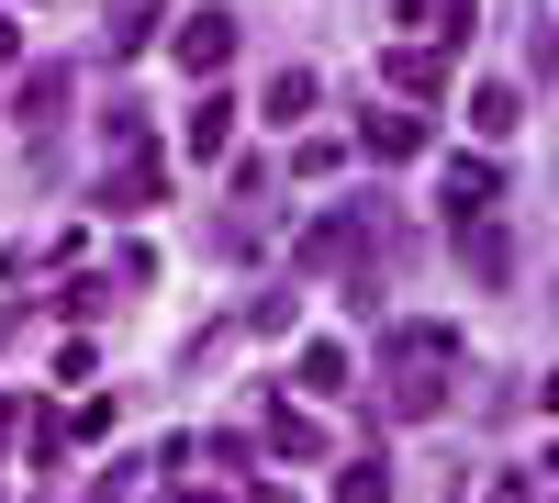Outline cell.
Here are the masks:
<instances>
[{"label":"cell","instance_id":"obj_1","mask_svg":"<svg viewBox=\"0 0 559 503\" xmlns=\"http://www.w3.org/2000/svg\"><path fill=\"white\" fill-rule=\"evenodd\" d=\"M381 213L369 202H336L324 224H302V247H292V268L302 280H347V302H381Z\"/></svg>","mask_w":559,"mask_h":503},{"label":"cell","instance_id":"obj_2","mask_svg":"<svg viewBox=\"0 0 559 503\" xmlns=\"http://www.w3.org/2000/svg\"><path fill=\"white\" fill-rule=\"evenodd\" d=\"M392 415H437L448 370H459V325H392Z\"/></svg>","mask_w":559,"mask_h":503},{"label":"cell","instance_id":"obj_3","mask_svg":"<svg viewBox=\"0 0 559 503\" xmlns=\"http://www.w3.org/2000/svg\"><path fill=\"white\" fill-rule=\"evenodd\" d=\"M12 112H23V134H34V168H45V157H57V123H68V57H57V68H23Z\"/></svg>","mask_w":559,"mask_h":503},{"label":"cell","instance_id":"obj_4","mask_svg":"<svg viewBox=\"0 0 559 503\" xmlns=\"http://www.w3.org/2000/svg\"><path fill=\"white\" fill-rule=\"evenodd\" d=\"M381 89H403V112H437V101H448V57H437V45H392V57H381Z\"/></svg>","mask_w":559,"mask_h":503},{"label":"cell","instance_id":"obj_5","mask_svg":"<svg viewBox=\"0 0 559 503\" xmlns=\"http://www.w3.org/2000/svg\"><path fill=\"white\" fill-rule=\"evenodd\" d=\"M258 447H269V459H324L336 436L313 426V403H292V392H280V403H269V426H258Z\"/></svg>","mask_w":559,"mask_h":503},{"label":"cell","instance_id":"obj_6","mask_svg":"<svg viewBox=\"0 0 559 503\" xmlns=\"http://www.w3.org/2000/svg\"><path fill=\"white\" fill-rule=\"evenodd\" d=\"M179 68H191V79L236 68V12H191V23H179Z\"/></svg>","mask_w":559,"mask_h":503},{"label":"cell","instance_id":"obj_7","mask_svg":"<svg viewBox=\"0 0 559 503\" xmlns=\"http://www.w3.org/2000/svg\"><path fill=\"white\" fill-rule=\"evenodd\" d=\"M157 191H168V168H157L146 146H134V157H112V168H102V213H146Z\"/></svg>","mask_w":559,"mask_h":503},{"label":"cell","instance_id":"obj_8","mask_svg":"<svg viewBox=\"0 0 559 503\" xmlns=\"http://www.w3.org/2000/svg\"><path fill=\"white\" fill-rule=\"evenodd\" d=\"M492 202H503V168L492 157H448V213L459 224H492Z\"/></svg>","mask_w":559,"mask_h":503},{"label":"cell","instance_id":"obj_9","mask_svg":"<svg viewBox=\"0 0 559 503\" xmlns=\"http://www.w3.org/2000/svg\"><path fill=\"white\" fill-rule=\"evenodd\" d=\"M347 381H358V358H347L336 336H313V347H302V370H292V403H324V392H347Z\"/></svg>","mask_w":559,"mask_h":503},{"label":"cell","instance_id":"obj_10","mask_svg":"<svg viewBox=\"0 0 559 503\" xmlns=\"http://www.w3.org/2000/svg\"><path fill=\"white\" fill-rule=\"evenodd\" d=\"M459 258H471L481 291H515V236H503V224H471V236H459Z\"/></svg>","mask_w":559,"mask_h":503},{"label":"cell","instance_id":"obj_11","mask_svg":"<svg viewBox=\"0 0 559 503\" xmlns=\"http://www.w3.org/2000/svg\"><path fill=\"white\" fill-rule=\"evenodd\" d=\"M358 146H369V157H392V168H403V157H426V112H369V123H358Z\"/></svg>","mask_w":559,"mask_h":503},{"label":"cell","instance_id":"obj_12","mask_svg":"<svg viewBox=\"0 0 559 503\" xmlns=\"http://www.w3.org/2000/svg\"><path fill=\"white\" fill-rule=\"evenodd\" d=\"M179 146H191V157H224V146H236V89H213V101L179 123Z\"/></svg>","mask_w":559,"mask_h":503},{"label":"cell","instance_id":"obj_13","mask_svg":"<svg viewBox=\"0 0 559 503\" xmlns=\"http://www.w3.org/2000/svg\"><path fill=\"white\" fill-rule=\"evenodd\" d=\"M336 503H392V459L381 447H358V459L336 470Z\"/></svg>","mask_w":559,"mask_h":503},{"label":"cell","instance_id":"obj_14","mask_svg":"<svg viewBox=\"0 0 559 503\" xmlns=\"http://www.w3.org/2000/svg\"><path fill=\"white\" fill-rule=\"evenodd\" d=\"M313 101H324L313 68H280V79H269V123H313Z\"/></svg>","mask_w":559,"mask_h":503},{"label":"cell","instance_id":"obj_15","mask_svg":"<svg viewBox=\"0 0 559 503\" xmlns=\"http://www.w3.org/2000/svg\"><path fill=\"white\" fill-rule=\"evenodd\" d=\"M471 123H481V134H492V146H503V134H515V123H526V89H503V79H492V89H471Z\"/></svg>","mask_w":559,"mask_h":503},{"label":"cell","instance_id":"obj_16","mask_svg":"<svg viewBox=\"0 0 559 503\" xmlns=\"http://www.w3.org/2000/svg\"><path fill=\"white\" fill-rule=\"evenodd\" d=\"M146 34H157V0H123V12H112V34H102V45H112V57H134V45H146Z\"/></svg>","mask_w":559,"mask_h":503},{"label":"cell","instance_id":"obj_17","mask_svg":"<svg viewBox=\"0 0 559 503\" xmlns=\"http://www.w3.org/2000/svg\"><path fill=\"white\" fill-rule=\"evenodd\" d=\"M336 168H347V134H313V146L292 157V179H336Z\"/></svg>","mask_w":559,"mask_h":503},{"label":"cell","instance_id":"obj_18","mask_svg":"<svg viewBox=\"0 0 559 503\" xmlns=\"http://www.w3.org/2000/svg\"><path fill=\"white\" fill-rule=\"evenodd\" d=\"M537 492H548V481H492L481 503H537Z\"/></svg>","mask_w":559,"mask_h":503},{"label":"cell","instance_id":"obj_19","mask_svg":"<svg viewBox=\"0 0 559 503\" xmlns=\"http://www.w3.org/2000/svg\"><path fill=\"white\" fill-rule=\"evenodd\" d=\"M12 57H23V34H12V12H0V68H12Z\"/></svg>","mask_w":559,"mask_h":503},{"label":"cell","instance_id":"obj_20","mask_svg":"<svg viewBox=\"0 0 559 503\" xmlns=\"http://www.w3.org/2000/svg\"><path fill=\"white\" fill-rule=\"evenodd\" d=\"M0 447H12V392H0Z\"/></svg>","mask_w":559,"mask_h":503},{"label":"cell","instance_id":"obj_21","mask_svg":"<svg viewBox=\"0 0 559 503\" xmlns=\"http://www.w3.org/2000/svg\"><path fill=\"white\" fill-rule=\"evenodd\" d=\"M179 503H224V492H179Z\"/></svg>","mask_w":559,"mask_h":503},{"label":"cell","instance_id":"obj_22","mask_svg":"<svg viewBox=\"0 0 559 503\" xmlns=\"http://www.w3.org/2000/svg\"><path fill=\"white\" fill-rule=\"evenodd\" d=\"M258 503H280V492H258Z\"/></svg>","mask_w":559,"mask_h":503},{"label":"cell","instance_id":"obj_23","mask_svg":"<svg viewBox=\"0 0 559 503\" xmlns=\"http://www.w3.org/2000/svg\"><path fill=\"white\" fill-rule=\"evenodd\" d=\"M123 503H134V492H123Z\"/></svg>","mask_w":559,"mask_h":503}]
</instances>
